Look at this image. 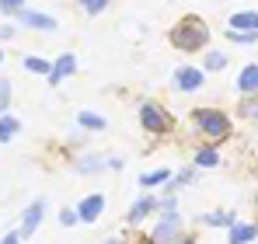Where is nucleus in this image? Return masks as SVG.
<instances>
[{"label": "nucleus", "instance_id": "obj_1", "mask_svg": "<svg viewBox=\"0 0 258 244\" xmlns=\"http://www.w3.org/2000/svg\"><path fill=\"white\" fill-rule=\"evenodd\" d=\"M188 126L199 136V143H213V147H223L227 140H234V129H237L234 115L220 105H196L188 112Z\"/></svg>", "mask_w": 258, "mask_h": 244}, {"label": "nucleus", "instance_id": "obj_2", "mask_svg": "<svg viewBox=\"0 0 258 244\" xmlns=\"http://www.w3.org/2000/svg\"><path fill=\"white\" fill-rule=\"evenodd\" d=\"M168 42H171L174 52H181V56H199V52L210 49L213 28H210V21L199 18V14H181L171 28H168Z\"/></svg>", "mask_w": 258, "mask_h": 244}, {"label": "nucleus", "instance_id": "obj_3", "mask_svg": "<svg viewBox=\"0 0 258 244\" xmlns=\"http://www.w3.org/2000/svg\"><path fill=\"white\" fill-rule=\"evenodd\" d=\"M136 126L143 129V136L164 140V136L174 133V115L168 112L164 101H157V98H140V101H136Z\"/></svg>", "mask_w": 258, "mask_h": 244}, {"label": "nucleus", "instance_id": "obj_4", "mask_svg": "<svg viewBox=\"0 0 258 244\" xmlns=\"http://www.w3.org/2000/svg\"><path fill=\"white\" fill-rule=\"evenodd\" d=\"M181 234H185V216L178 209H168V213H157V223L150 227L147 244H174Z\"/></svg>", "mask_w": 258, "mask_h": 244}, {"label": "nucleus", "instance_id": "obj_5", "mask_svg": "<svg viewBox=\"0 0 258 244\" xmlns=\"http://www.w3.org/2000/svg\"><path fill=\"white\" fill-rule=\"evenodd\" d=\"M206 70L199 63H178L171 70V91L174 94H199L206 87Z\"/></svg>", "mask_w": 258, "mask_h": 244}, {"label": "nucleus", "instance_id": "obj_6", "mask_svg": "<svg viewBox=\"0 0 258 244\" xmlns=\"http://www.w3.org/2000/svg\"><path fill=\"white\" fill-rule=\"evenodd\" d=\"M77 74H81V56L67 49V52L52 56V70H49L45 84H49V87H59L63 81H70V77H77Z\"/></svg>", "mask_w": 258, "mask_h": 244}, {"label": "nucleus", "instance_id": "obj_7", "mask_svg": "<svg viewBox=\"0 0 258 244\" xmlns=\"http://www.w3.org/2000/svg\"><path fill=\"white\" fill-rule=\"evenodd\" d=\"M45 209H49V203H45V196H35L32 203L21 209V223H18V234L25 237V241H32L35 237V230L42 227L45 220Z\"/></svg>", "mask_w": 258, "mask_h": 244}, {"label": "nucleus", "instance_id": "obj_8", "mask_svg": "<svg viewBox=\"0 0 258 244\" xmlns=\"http://www.w3.org/2000/svg\"><path fill=\"white\" fill-rule=\"evenodd\" d=\"M14 21H18L25 32H39V35H52V32L59 28V21H56L49 11H39V7H25Z\"/></svg>", "mask_w": 258, "mask_h": 244}, {"label": "nucleus", "instance_id": "obj_9", "mask_svg": "<svg viewBox=\"0 0 258 244\" xmlns=\"http://www.w3.org/2000/svg\"><path fill=\"white\" fill-rule=\"evenodd\" d=\"M150 216H157V192H140L126 209V227H140Z\"/></svg>", "mask_w": 258, "mask_h": 244}, {"label": "nucleus", "instance_id": "obj_10", "mask_svg": "<svg viewBox=\"0 0 258 244\" xmlns=\"http://www.w3.org/2000/svg\"><path fill=\"white\" fill-rule=\"evenodd\" d=\"M74 209H77L81 223H84V227H91V223H98V220L105 216L108 199H105V192H87V196H81V203L74 206Z\"/></svg>", "mask_w": 258, "mask_h": 244}, {"label": "nucleus", "instance_id": "obj_11", "mask_svg": "<svg viewBox=\"0 0 258 244\" xmlns=\"http://www.w3.org/2000/svg\"><path fill=\"white\" fill-rule=\"evenodd\" d=\"M74 171H77L81 178L105 174V171H108V154H101V150H84V154L74 157Z\"/></svg>", "mask_w": 258, "mask_h": 244}, {"label": "nucleus", "instance_id": "obj_12", "mask_svg": "<svg viewBox=\"0 0 258 244\" xmlns=\"http://www.w3.org/2000/svg\"><path fill=\"white\" fill-rule=\"evenodd\" d=\"M258 241V220H237L227 227V244H251Z\"/></svg>", "mask_w": 258, "mask_h": 244}, {"label": "nucleus", "instance_id": "obj_13", "mask_svg": "<svg viewBox=\"0 0 258 244\" xmlns=\"http://www.w3.org/2000/svg\"><path fill=\"white\" fill-rule=\"evenodd\" d=\"M227 28H234V32H255L258 35V11L255 7H237V11H230Z\"/></svg>", "mask_w": 258, "mask_h": 244}, {"label": "nucleus", "instance_id": "obj_14", "mask_svg": "<svg viewBox=\"0 0 258 244\" xmlns=\"http://www.w3.org/2000/svg\"><path fill=\"white\" fill-rule=\"evenodd\" d=\"M220 164H223L220 147H213V143H196V147H192V167L206 171V167H220Z\"/></svg>", "mask_w": 258, "mask_h": 244}, {"label": "nucleus", "instance_id": "obj_15", "mask_svg": "<svg viewBox=\"0 0 258 244\" xmlns=\"http://www.w3.org/2000/svg\"><path fill=\"white\" fill-rule=\"evenodd\" d=\"M74 126L84 129V133H91V136H98V133L108 129V119H105L101 112H94V108H81V112L74 115Z\"/></svg>", "mask_w": 258, "mask_h": 244}, {"label": "nucleus", "instance_id": "obj_16", "mask_svg": "<svg viewBox=\"0 0 258 244\" xmlns=\"http://www.w3.org/2000/svg\"><path fill=\"white\" fill-rule=\"evenodd\" d=\"M234 91H237V98H241V94H258V63H244V67L237 70Z\"/></svg>", "mask_w": 258, "mask_h": 244}, {"label": "nucleus", "instance_id": "obj_17", "mask_svg": "<svg viewBox=\"0 0 258 244\" xmlns=\"http://www.w3.org/2000/svg\"><path fill=\"white\" fill-rule=\"evenodd\" d=\"M171 178H174V167H150V171L140 174V189H143V192H157V189H164Z\"/></svg>", "mask_w": 258, "mask_h": 244}, {"label": "nucleus", "instance_id": "obj_18", "mask_svg": "<svg viewBox=\"0 0 258 244\" xmlns=\"http://www.w3.org/2000/svg\"><path fill=\"white\" fill-rule=\"evenodd\" d=\"M196 181H199V167L188 164V167H178V171H174V178L161 189V192H181V189H192Z\"/></svg>", "mask_w": 258, "mask_h": 244}, {"label": "nucleus", "instance_id": "obj_19", "mask_svg": "<svg viewBox=\"0 0 258 244\" xmlns=\"http://www.w3.org/2000/svg\"><path fill=\"white\" fill-rule=\"evenodd\" d=\"M21 129H25V122L18 119L14 112H4V115H0V147L14 143V140L21 136Z\"/></svg>", "mask_w": 258, "mask_h": 244}, {"label": "nucleus", "instance_id": "obj_20", "mask_svg": "<svg viewBox=\"0 0 258 244\" xmlns=\"http://www.w3.org/2000/svg\"><path fill=\"white\" fill-rule=\"evenodd\" d=\"M21 70L32 74V77H49L52 59H49V56H39V52H28V56H21Z\"/></svg>", "mask_w": 258, "mask_h": 244}, {"label": "nucleus", "instance_id": "obj_21", "mask_svg": "<svg viewBox=\"0 0 258 244\" xmlns=\"http://www.w3.org/2000/svg\"><path fill=\"white\" fill-rule=\"evenodd\" d=\"M234 115L241 122H248V126H258V94H241Z\"/></svg>", "mask_w": 258, "mask_h": 244}, {"label": "nucleus", "instance_id": "obj_22", "mask_svg": "<svg viewBox=\"0 0 258 244\" xmlns=\"http://www.w3.org/2000/svg\"><path fill=\"white\" fill-rule=\"evenodd\" d=\"M199 67H203L206 74H223V70L230 67V56H227L223 49H206L203 59H199Z\"/></svg>", "mask_w": 258, "mask_h": 244}, {"label": "nucleus", "instance_id": "obj_23", "mask_svg": "<svg viewBox=\"0 0 258 244\" xmlns=\"http://www.w3.org/2000/svg\"><path fill=\"white\" fill-rule=\"evenodd\" d=\"M87 136H91V133H84V129H77V126H74V129L63 136V154H70V157L84 154V150H87Z\"/></svg>", "mask_w": 258, "mask_h": 244}, {"label": "nucleus", "instance_id": "obj_24", "mask_svg": "<svg viewBox=\"0 0 258 244\" xmlns=\"http://www.w3.org/2000/svg\"><path fill=\"white\" fill-rule=\"evenodd\" d=\"M196 223H203V227H230V223H237V213L234 209H210Z\"/></svg>", "mask_w": 258, "mask_h": 244}, {"label": "nucleus", "instance_id": "obj_25", "mask_svg": "<svg viewBox=\"0 0 258 244\" xmlns=\"http://www.w3.org/2000/svg\"><path fill=\"white\" fill-rule=\"evenodd\" d=\"M108 7H112V0H77V11L87 18H101Z\"/></svg>", "mask_w": 258, "mask_h": 244}, {"label": "nucleus", "instance_id": "obj_26", "mask_svg": "<svg viewBox=\"0 0 258 244\" xmlns=\"http://www.w3.org/2000/svg\"><path fill=\"white\" fill-rule=\"evenodd\" d=\"M223 39L230 42V45H244V49H251L258 42L255 32H234V28H223Z\"/></svg>", "mask_w": 258, "mask_h": 244}, {"label": "nucleus", "instance_id": "obj_27", "mask_svg": "<svg viewBox=\"0 0 258 244\" xmlns=\"http://www.w3.org/2000/svg\"><path fill=\"white\" fill-rule=\"evenodd\" d=\"M11 105H14V84L7 77H0V115L11 112Z\"/></svg>", "mask_w": 258, "mask_h": 244}, {"label": "nucleus", "instance_id": "obj_28", "mask_svg": "<svg viewBox=\"0 0 258 244\" xmlns=\"http://www.w3.org/2000/svg\"><path fill=\"white\" fill-rule=\"evenodd\" d=\"M18 32H21V25H18L14 18H4V21H0V45L14 42V39H18Z\"/></svg>", "mask_w": 258, "mask_h": 244}, {"label": "nucleus", "instance_id": "obj_29", "mask_svg": "<svg viewBox=\"0 0 258 244\" xmlns=\"http://www.w3.org/2000/svg\"><path fill=\"white\" fill-rule=\"evenodd\" d=\"M25 7H28V0H0V14L4 18H18Z\"/></svg>", "mask_w": 258, "mask_h": 244}, {"label": "nucleus", "instance_id": "obj_30", "mask_svg": "<svg viewBox=\"0 0 258 244\" xmlns=\"http://www.w3.org/2000/svg\"><path fill=\"white\" fill-rule=\"evenodd\" d=\"M56 220H59V227H77V223H81V216H77L74 206H63V209L56 213Z\"/></svg>", "mask_w": 258, "mask_h": 244}, {"label": "nucleus", "instance_id": "obj_31", "mask_svg": "<svg viewBox=\"0 0 258 244\" xmlns=\"http://www.w3.org/2000/svg\"><path fill=\"white\" fill-rule=\"evenodd\" d=\"M122 167H126V161H122L119 154H108V171H115V174H119Z\"/></svg>", "mask_w": 258, "mask_h": 244}, {"label": "nucleus", "instance_id": "obj_32", "mask_svg": "<svg viewBox=\"0 0 258 244\" xmlns=\"http://www.w3.org/2000/svg\"><path fill=\"white\" fill-rule=\"evenodd\" d=\"M0 244H25V237H21L18 230H7V234L0 237Z\"/></svg>", "mask_w": 258, "mask_h": 244}, {"label": "nucleus", "instance_id": "obj_33", "mask_svg": "<svg viewBox=\"0 0 258 244\" xmlns=\"http://www.w3.org/2000/svg\"><path fill=\"white\" fill-rule=\"evenodd\" d=\"M174 244H199V241H196L192 234H181V237H178V241H174Z\"/></svg>", "mask_w": 258, "mask_h": 244}, {"label": "nucleus", "instance_id": "obj_34", "mask_svg": "<svg viewBox=\"0 0 258 244\" xmlns=\"http://www.w3.org/2000/svg\"><path fill=\"white\" fill-rule=\"evenodd\" d=\"M101 244H122V241H119V237H105Z\"/></svg>", "mask_w": 258, "mask_h": 244}, {"label": "nucleus", "instance_id": "obj_35", "mask_svg": "<svg viewBox=\"0 0 258 244\" xmlns=\"http://www.w3.org/2000/svg\"><path fill=\"white\" fill-rule=\"evenodd\" d=\"M4 59H7V52H4V45H0V67H4Z\"/></svg>", "mask_w": 258, "mask_h": 244}, {"label": "nucleus", "instance_id": "obj_36", "mask_svg": "<svg viewBox=\"0 0 258 244\" xmlns=\"http://www.w3.org/2000/svg\"><path fill=\"white\" fill-rule=\"evenodd\" d=\"M255 206H258V192H255Z\"/></svg>", "mask_w": 258, "mask_h": 244}]
</instances>
